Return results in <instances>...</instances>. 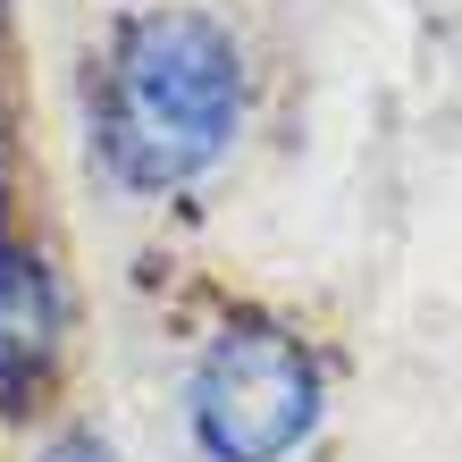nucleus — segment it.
Here are the masks:
<instances>
[{
	"instance_id": "1",
	"label": "nucleus",
	"mask_w": 462,
	"mask_h": 462,
	"mask_svg": "<svg viewBox=\"0 0 462 462\" xmlns=\"http://www.w3.org/2000/svg\"><path fill=\"white\" fill-rule=\"evenodd\" d=\"M244 101V42L210 9L152 0L118 17L93 68V160L118 194H177L236 152Z\"/></svg>"
},
{
	"instance_id": "2",
	"label": "nucleus",
	"mask_w": 462,
	"mask_h": 462,
	"mask_svg": "<svg viewBox=\"0 0 462 462\" xmlns=\"http://www.w3.org/2000/svg\"><path fill=\"white\" fill-rule=\"evenodd\" d=\"M319 429V362L278 319H227L185 370V438L202 462H286Z\"/></svg>"
},
{
	"instance_id": "3",
	"label": "nucleus",
	"mask_w": 462,
	"mask_h": 462,
	"mask_svg": "<svg viewBox=\"0 0 462 462\" xmlns=\"http://www.w3.org/2000/svg\"><path fill=\"white\" fill-rule=\"evenodd\" d=\"M60 328H68V294L60 269L34 236H17L0 219V412L25 420L34 395L51 387V362H60Z\"/></svg>"
},
{
	"instance_id": "4",
	"label": "nucleus",
	"mask_w": 462,
	"mask_h": 462,
	"mask_svg": "<svg viewBox=\"0 0 462 462\" xmlns=\"http://www.w3.org/2000/svg\"><path fill=\"white\" fill-rule=\"evenodd\" d=\"M25 462H118V446L101 438V429H51Z\"/></svg>"
},
{
	"instance_id": "5",
	"label": "nucleus",
	"mask_w": 462,
	"mask_h": 462,
	"mask_svg": "<svg viewBox=\"0 0 462 462\" xmlns=\"http://www.w3.org/2000/svg\"><path fill=\"white\" fill-rule=\"evenodd\" d=\"M0 25H9V0H0Z\"/></svg>"
}]
</instances>
